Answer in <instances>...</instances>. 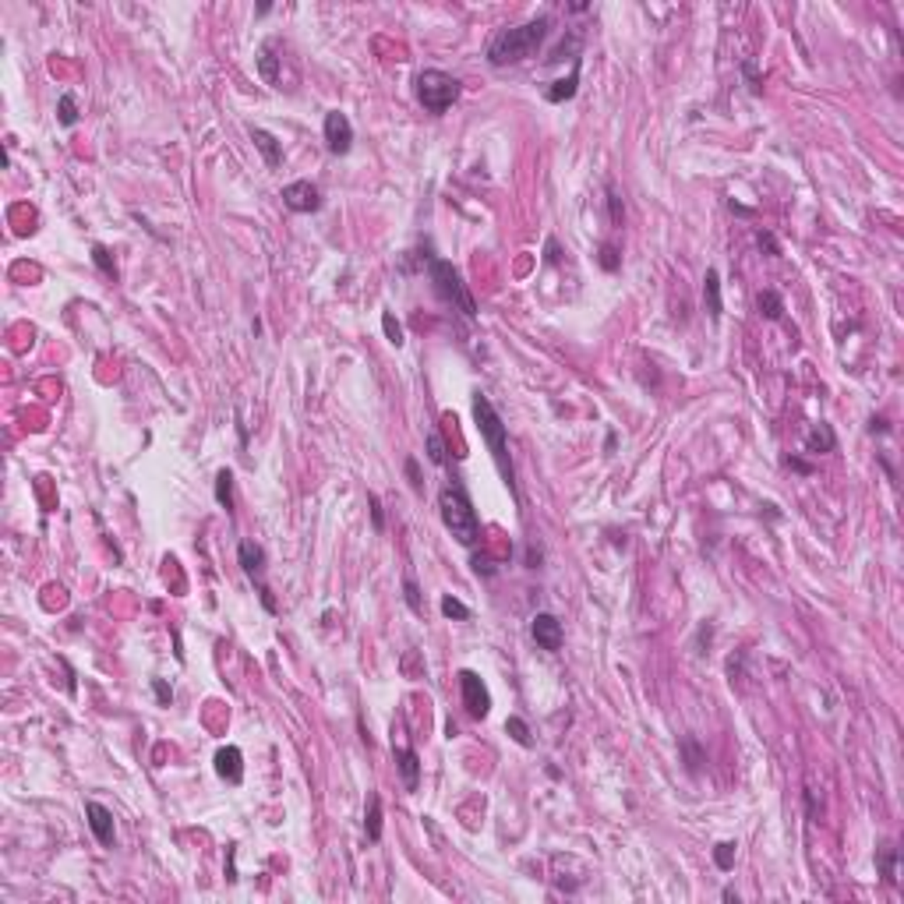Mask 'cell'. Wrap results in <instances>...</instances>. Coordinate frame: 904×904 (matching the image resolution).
<instances>
[{
    "label": "cell",
    "instance_id": "ee69618b",
    "mask_svg": "<svg viewBox=\"0 0 904 904\" xmlns=\"http://www.w3.org/2000/svg\"><path fill=\"white\" fill-rule=\"evenodd\" d=\"M869 431H873V435H876V431H880V435H887V431H890L887 417H873V420H869Z\"/></svg>",
    "mask_w": 904,
    "mask_h": 904
},
{
    "label": "cell",
    "instance_id": "ffe728a7",
    "mask_svg": "<svg viewBox=\"0 0 904 904\" xmlns=\"http://www.w3.org/2000/svg\"><path fill=\"white\" fill-rule=\"evenodd\" d=\"M679 753H682V760H686V770L689 774H700L706 763V753L700 749V742L693 738V735H686L682 742H679Z\"/></svg>",
    "mask_w": 904,
    "mask_h": 904
},
{
    "label": "cell",
    "instance_id": "44dd1931",
    "mask_svg": "<svg viewBox=\"0 0 904 904\" xmlns=\"http://www.w3.org/2000/svg\"><path fill=\"white\" fill-rule=\"evenodd\" d=\"M756 307H760V314L767 321H781V314H785V301H781L777 290H760L756 294Z\"/></svg>",
    "mask_w": 904,
    "mask_h": 904
},
{
    "label": "cell",
    "instance_id": "3957f363",
    "mask_svg": "<svg viewBox=\"0 0 904 904\" xmlns=\"http://www.w3.org/2000/svg\"><path fill=\"white\" fill-rule=\"evenodd\" d=\"M474 424H477V431H481V438H484V445H488L502 481L509 484V491L516 495V470H512V456H509V431H505L502 417L491 406V400L481 396V393L474 396Z\"/></svg>",
    "mask_w": 904,
    "mask_h": 904
},
{
    "label": "cell",
    "instance_id": "4fadbf2b",
    "mask_svg": "<svg viewBox=\"0 0 904 904\" xmlns=\"http://www.w3.org/2000/svg\"><path fill=\"white\" fill-rule=\"evenodd\" d=\"M237 562H240V569H244L251 580H262V573H265V551H262L255 541H240Z\"/></svg>",
    "mask_w": 904,
    "mask_h": 904
},
{
    "label": "cell",
    "instance_id": "2e32d148",
    "mask_svg": "<svg viewBox=\"0 0 904 904\" xmlns=\"http://www.w3.org/2000/svg\"><path fill=\"white\" fill-rule=\"evenodd\" d=\"M396 767H400L406 792H417V781H420V756H417L413 749H396Z\"/></svg>",
    "mask_w": 904,
    "mask_h": 904
},
{
    "label": "cell",
    "instance_id": "484cf974",
    "mask_svg": "<svg viewBox=\"0 0 904 904\" xmlns=\"http://www.w3.org/2000/svg\"><path fill=\"white\" fill-rule=\"evenodd\" d=\"M57 120L64 124V127H75V120H78V100H75V92H64L60 102H57Z\"/></svg>",
    "mask_w": 904,
    "mask_h": 904
},
{
    "label": "cell",
    "instance_id": "ba28073f",
    "mask_svg": "<svg viewBox=\"0 0 904 904\" xmlns=\"http://www.w3.org/2000/svg\"><path fill=\"white\" fill-rule=\"evenodd\" d=\"M530 636H533V643H537L541 650H548V654H558V650H562V643H565L562 622H558L555 615H548V611L533 615V622H530Z\"/></svg>",
    "mask_w": 904,
    "mask_h": 904
},
{
    "label": "cell",
    "instance_id": "e575fe53",
    "mask_svg": "<svg viewBox=\"0 0 904 904\" xmlns=\"http://www.w3.org/2000/svg\"><path fill=\"white\" fill-rule=\"evenodd\" d=\"M756 244H760V251H767L770 258H777V255H781L777 237H774V233H767V230H763V233H756Z\"/></svg>",
    "mask_w": 904,
    "mask_h": 904
},
{
    "label": "cell",
    "instance_id": "7bdbcfd3",
    "mask_svg": "<svg viewBox=\"0 0 904 904\" xmlns=\"http://www.w3.org/2000/svg\"><path fill=\"white\" fill-rule=\"evenodd\" d=\"M805 809H809V819H819V802H816V795L805 788Z\"/></svg>",
    "mask_w": 904,
    "mask_h": 904
},
{
    "label": "cell",
    "instance_id": "d590c367",
    "mask_svg": "<svg viewBox=\"0 0 904 904\" xmlns=\"http://www.w3.org/2000/svg\"><path fill=\"white\" fill-rule=\"evenodd\" d=\"M742 75L749 78V89L760 96V89H763V78H760V71H756V64H753V60H745V64H742Z\"/></svg>",
    "mask_w": 904,
    "mask_h": 904
},
{
    "label": "cell",
    "instance_id": "d4e9b609",
    "mask_svg": "<svg viewBox=\"0 0 904 904\" xmlns=\"http://www.w3.org/2000/svg\"><path fill=\"white\" fill-rule=\"evenodd\" d=\"M216 502L223 505L226 512L233 509V474H230V470H219V474H216Z\"/></svg>",
    "mask_w": 904,
    "mask_h": 904
},
{
    "label": "cell",
    "instance_id": "c3c4849f",
    "mask_svg": "<svg viewBox=\"0 0 904 904\" xmlns=\"http://www.w3.org/2000/svg\"><path fill=\"white\" fill-rule=\"evenodd\" d=\"M615 442H618V435H615V431H607V442H604V449L611 452V449H615Z\"/></svg>",
    "mask_w": 904,
    "mask_h": 904
},
{
    "label": "cell",
    "instance_id": "b9f144b4",
    "mask_svg": "<svg viewBox=\"0 0 904 904\" xmlns=\"http://www.w3.org/2000/svg\"><path fill=\"white\" fill-rule=\"evenodd\" d=\"M788 467H792V470H799V474H805V477L812 474V463H805V459H799V456H788Z\"/></svg>",
    "mask_w": 904,
    "mask_h": 904
},
{
    "label": "cell",
    "instance_id": "30bf717a",
    "mask_svg": "<svg viewBox=\"0 0 904 904\" xmlns=\"http://www.w3.org/2000/svg\"><path fill=\"white\" fill-rule=\"evenodd\" d=\"M216 774L226 781V785H240L244 781V756L237 745H223L216 753Z\"/></svg>",
    "mask_w": 904,
    "mask_h": 904
},
{
    "label": "cell",
    "instance_id": "bcb514c9",
    "mask_svg": "<svg viewBox=\"0 0 904 904\" xmlns=\"http://www.w3.org/2000/svg\"><path fill=\"white\" fill-rule=\"evenodd\" d=\"M474 573H477V576H491V573H495V565H491V562H481V558H474Z\"/></svg>",
    "mask_w": 904,
    "mask_h": 904
},
{
    "label": "cell",
    "instance_id": "f6af8a7d",
    "mask_svg": "<svg viewBox=\"0 0 904 904\" xmlns=\"http://www.w3.org/2000/svg\"><path fill=\"white\" fill-rule=\"evenodd\" d=\"M526 569H541V551L537 548H526Z\"/></svg>",
    "mask_w": 904,
    "mask_h": 904
},
{
    "label": "cell",
    "instance_id": "f35d334b",
    "mask_svg": "<svg viewBox=\"0 0 904 904\" xmlns=\"http://www.w3.org/2000/svg\"><path fill=\"white\" fill-rule=\"evenodd\" d=\"M406 477H410V488H413V491H420V488H424V481H420V467H417V459H413V456L406 459Z\"/></svg>",
    "mask_w": 904,
    "mask_h": 904
},
{
    "label": "cell",
    "instance_id": "8d00e7d4",
    "mask_svg": "<svg viewBox=\"0 0 904 904\" xmlns=\"http://www.w3.org/2000/svg\"><path fill=\"white\" fill-rule=\"evenodd\" d=\"M152 693H156V700H159L163 706H170V703H174V689H170V686H166L163 679H152Z\"/></svg>",
    "mask_w": 904,
    "mask_h": 904
},
{
    "label": "cell",
    "instance_id": "5b68a950",
    "mask_svg": "<svg viewBox=\"0 0 904 904\" xmlns=\"http://www.w3.org/2000/svg\"><path fill=\"white\" fill-rule=\"evenodd\" d=\"M417 100L427 113H445L452 102L459 100V78H452L449 71L427 68L417 75Z\"/></svg>",
    "mask_w": 904,
    "mask_h": 904
},
{
    "label": "cell",
    "instance_id": "60d3db41",
    "mask_svg": "<svg viewBox=\"0 0 904 904\" xmlns=\"http://www.w3.org/2000/svg\"><path fill=\"white\" fill-rule=\"evenodd\" d=\"M258 594H262V604H265V611H269V615H276V597H272V590H269L265 583H258Z\"/></svg>",
    "mask_w": 904,
    "mask_h": 904
},
{
    "label": "cell",
    "instance_id": "ab89813d",
    "mask_svg": "<svg viewBox=\"0 0 904 904\" xmlns=\"http://www.w3.org/2000/svg\"><path fill=\"white\" fill-rule=\"evenodd\" d=\"M544 262H548V265H558V262H562V251H558V240H555V237H548V244H544Z\"/></svg>",
    "mask_w": 904,
    "mask_h": 904
},
{
    "label": "cell",
    "instance_id": "603a6c76",
    "mask_svg": "<svg viewBox=\"0 0 904 904\" xmlns=\"http://www.w3.org/2000/svg\"><path fill=\"white\" fill-rule=\"evenodd\" d=\"M364 830H368V841H382V799H378V795H371V799H368Z\"/></svg>",
    "mask_w": 904,
    "mask_h": 904
},
{
    "label": "cell",
    "instance_id": "9a60e30c",
    "mask_svg": "<svg viewBox=\"0 0 904 904\" xmlns=\"http://www.w3.org/2000/svg\"><path fill=\"white\" fill-rule=\"evenodd\" d=\"M580 64L583 60H573V71H569V78H558V82H551V89H544V100L548 102H565L576 96V89H580Z\"/></svg>",
    "mask_w": 904,
    "mask_h": 904
},
{
    "label": "cell",
    "instance_id": "4316f807",
    "mask_svg": "<svg viewBox=\"0 0 904 904\" xmlns=\"http://www.w3.org/2000/svg\"><path fill=\"white\" fill-rule=\"evenodd\" d=\"M505 731L512 735V742H516V745H523V749H530V745H533V735H530L526 720H519V717H509V720H505Z\"/></svg>",
    "mask_w": 904,
    "mask_h": 904
},
{
    "label": "cell",
    "instance_id": "8992f818",
    "mask_svg": "<svg viewBox=\"0 0 904 904\" xmlns=\"http://www.w3.org/2000/svg\"><path fill=\"white\" fill-rule=\"evenodd\" d=\"M459 693H463V706L474 720H484L491 713V693L477 671H459Z\"/></svg>",
    "mask_w": 904,
    "mask_h": 904
},
{
    "label": "cell",
    "instance_id": "74e56055",
    "mask_svg": "<svg viewBox=\"0 0 904 904\" xmlns=\"http://www.w3.org/2000/svg\"><path fill=\"white\" fill-rule=\"evenodd\" d=\"M368 505H371V523H375V530L382 533V530H385V516H382V502H378V495H368Z\"/></svg>",
    "mask_w": 904,
    "mask_h": 904
},
{
    "label": "cell",
    "instance_id": "7dc6e473",
    "mask_svg": "<svg viewBox=\"0 0 904 904\" xmlns=\"http://www.w3.org/2000/svg\"><path fill=\"white\" fill-rule=\"evenodd\" d=\"M728 208H731V212H738V216H753V208H745V205H738V201H731Z\"/></svg>",
    "mask_w": 904,
    "mask_h": 904
},
{
    "label": "cell",
    "instance_id": "1f68e13d",
    "mask_svg": "<svg viewBox=\"0 0 904 904\" xmlns=\"http://www.w3.org/2000/svg\"><path fill=\"white\" fill-rule=\"evenodd\" d=\"M597 262H601L604 272H618V269H622V255H618V248H615V244H601Z\"/></svg>",
    "mask_w": 904,
    "mask_h": 904
},
{
    "label": "cell",
    "instance_id": "5bb4252c",
    "mask_svg": "<svg viewBox=\"0 0 904 904\" xmlns=\"http://www.w3.org/2000/svg\"><path fill=\"white\" fill-rule=\"evenodd\" d=\"M276 46H280L276 39H265L262 50H258V60H255V64H258V75H262L269 85H280V57H276Z\"/></svg>",
    "mask_w": 904,
    "mask_h": 904
},
{
    "label": "cell",
    "instance_id": "d6986e66",
    "mask_svg": "<svg viewBox=\"0 0 904 904\" xmlns=\"http://www.w3.org/2000/svg\"><path fill=\"white\" fill-rule=\"evenodd\" d=\"M805 449H809V452H834V449H837V438H834L830 424H816V427L805 435Z\"/></svg>",
    "mask_w": 904,
    "mask_h": 904
},
{
    "label": "cell",
    "instance_id": "681fc988",
    "mask_svg": "<svg viewBox=\"0 0 904 904\" xmlns=\"http://www.w3.org/2000/svg\"><path fill=\"white\" fill-rule=\"evenodd\" d=\"M720 898H724V901H735V904H738V894H735L731 887H724V894H720Z\"/></svg>",
    "mask_w": 904,
    "mask_h": 904
},
{
    "label": "cell",
    "instance_id": "ac0fdd59",
    "mask_svg": "<svg viewBox=\"0 0 904 904\" xmlns=\"http://www.w3.org/2000/svg\"><path fill=\"white\" fill-rule=\"evenodd\" d=\"M703 301H706V311H710V318H713V321H720V311H724V304H720V276H717V269H706Z\"/></svg>",
    "mask_w": 904,
    "mask_h": 904
},
{
    "label": "cell",
    "instance_id": "9c48e42d",
    "mask_svg": "<svg viewBox=\"0 0 904 904\" xmlns=\"http://www.w3.org/2000/svg\"><path fill=\"white\" fill-rule=\"evenodd\" d=\"M283 205L290 208V212H318L321 208V191H318V184H311V181H294V184H287L283 188Z\"/></svg>",
    "mask_w": 904,
    "mask_h": 904
},
{
    "label": "cell",
    "instance_id": "52a82bcc",
    "mask_svg": "<svg viewBox=\"0 0 904 904\" xmlns=\"http://www.w3.org/2000/svg\"><path fill=\"white\" fill-rule=\"evenodd\" d=\"M325 145L332 156H346L353 149V127H350L346 113H339V110L325 113Z\"/></svg>",
    "mask_w": 904,
    "mask_h": 904
},
{
    "label": "cell",
    "instance_id": "e0dca14e",
    "mask_svg": "<svg viewBox=\"0 0 904 904\" xmlns=\"http://www.w3.org/2000/svg\"><path fill=\"white\" fill-rule=\"evenodd\" d=\"M898 848L890 844V841H883L880 848H876V869H880V876L887 880V883H898Z\"/></svg>",
    "mask_w": 904,
    "mask_h": 904
},
{
    "label": "cell",
    "instance_id": "7402d4cb",
    "mask_svg": "<svg viewBox=\"0 0 904 904\" xmlns=\"http://www.w3.org/2000/svg\"><path fill=\"white\" fill-rule=\"evenodd\" d=\"M580 46H583V36H580V32H573V36H569V43L562 39V43H558V46H555V50L544 57V64H562L565 57L580 60Z\"/></svg>",
    "mask_w": 904,
    "mask_h": 904
},
{
    "label": "cell",
    "instance_id": "7a4b0ae2",
    "mask_svg": "<svg viewBox=\"0 0 904 904\" xmlns=\"http://www.w3.org/2000/svg\"><path fill=\"white\" fill-rule=\"evenodd\" d=\"M438 512H442L445 530H449V533H452L463 548H474V544L481 541V519H477V509H474L470 495H467V488H463L456 477L442 484V491H438Z\"/></svg>",
    "mask_w": 904,
    "mask_h": 904
},
{
    "label": "cell",
    "instance_id": "7c38bea8",
    "mask_svg": "<svg viewBox=\"0 0 904 904\" xmlns=\"http://www.w3.org/2000/svg\"><path fill=\"white\" fill-rule=\"evenodd\" d=\"M248 134H251V142H255V149L262 152V159H265V166H280L283 163V145H280V138L276 134H269L265 127H248Z\"/></svg>",
    "mask_w": 904,
    "mask_h": 904
},
{
    "label": "cell",
    "instance_id": "6da1fadb",
    "mask_svg": "<svg viewBox=\"0 0 904 904\" xmlns=\"http://www.w3.org/2000/svg\"><path fill=\"white\" fill-rule=\"evenodd\" d=\"M548 32H551V18L548 14H537V18L523 21V25L502 28L491 39V46H488V64L491 68H509V64H519V60L533 57L537 46L548 39Z\"/></svg>",
    "mask_w": 904,
    "mask_h": 904
},
{
    "label": "cell",
    "instance_id": "f546056e",
    "mask_svg": "<svg viewBox=\"0 0 904 904\" xmlns=\"http://www.w3.org/2000/svg\"><path fill=\"white\" fill-rule=\"evenodd\" d=\"M438 607H442V615H445V618H456V622H467V618H470V607H467L463 601H456L452 594H445Z\"/></svg>",
    "mask_w": 904,
    "mask_h": 904
},
{
    "label": "cell",
    "instance_id": "f1b7e54d",
    "mask_svg": "<svg viewBox=\"0 0 904 904\" xmlns=\"http://www.w3.org/2000/svg\"><path fill=\"white\" fill-rule=\"evenodd\" d=\"M403 597H406V607H410L413 615H424V597H420V587H417L413 576L403 580Z\"/></svg>",
    "mask_w": 904,
    "mask_h": 904
},
{
    "label": "cell",
    "instance_id": "d6a6232c",
    "mask_svg": "<svg viewBox=\"0 0 904 904\" xmlns=\"http://www.w3.org/2000/svg\"><path fill=\"white\" fill-rule=\"evenodd\" d=\"M427 459L435 463V467H445L449 463V456H445V442H442V435H427Z\"/></svg>",
    "mask_w": 904,
    "mask_h": 904
},
{
    "label": "cell",
    "instance_id": "83f0119b",
    "mask_svg": "<svg viewBox=\"0 0 904 904\" xmlns=\"http://www.w3.org/2000/svg\"><path fill=\"white\" fill-rule=\"evenodd\" d=\"M713 866H717L720 873H731V869H735V844H731V841H720V844L713 848Z\"/></svg>",
    "mask_w": 904,
    "mask_h": 904
},
{
    "label": "cell",
    "instance_id": "277c9868",
    "mask_svg": "<svg viewBox=\"0 0 904 904\" xmlns=\"http://www.w3.org/2000/svg\"><path fill=\"white\" fill-rule=\"evenodd\" d=\"M427 280H431V290L438 294V301H445L449 307H456L463 318H477V301L470 297L459 269L445 258H427Z\"/></svg>",
    "mask_w": 904,
    "mask_h": 904
},
{
    "label": "cell",
    "instance_id": "cb8c5ba5",
    "mask_svg": "<svg viewBox=\"0 0 904 904\" xmlns=\"http://www.w3.org/2000/svg\"><path fill=\"white\" fill-rule=\"evenodd\" d=\"M604 195H607V219H611V226H622L625 223V205H622V195H618L615 181L604 184Z\"/></svg>",
    "mask_w": 904,
    "mask_h": 904
},
{
    "label": "cell",
    "instance_id": "836d02e7",
    "mask_svg": "<svg viewBox=\"0 0 904 904\" xmlns=\"http://www.w3.org/2000/svg\"><path fill=\"white\" fill-rule=\"evenodd\" d=\"M92 262H96V269H100V272H106V276H117V265H113V255H110V248L96 244V248H92Z\"/></svg>",
    "mask_w": 904,
    "mask_h": 904
},
{
    "label": "cell",
    "instance_id": "4dcf8cb0",
    "mask_svg": "<svg viewBox=\"0 0 904 904\" xmlns=\"http://www.w3.org/2000/svg\"><path fill=\"white\" fill-rule=\"evenodd\" d=\"M382 329H385V339H389L393 346H403V343H406V339H403V325L396 321L393 311H382Z\"/></svg>",
    "mask_w": 904,
    "mask_h": 904
},
{
    "label": "cell",
    "instance_id": "8fae6325",
    "mask_svg": "<svg viewBox=\"0 0 904 904\" xmlns=\"http://www.w3.org/2000/svg\"><path fill=\"white\" fill-rule=\"evenodd\" d=\"M85 816H89V826H92L96 841L102 848H110L113 844V812L100 802H85Z\"/></svg>",
    "mask_w": 904,
    "mask_h": 904
}]
</instances>
